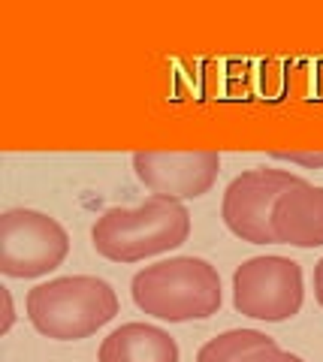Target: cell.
Returning a JSON list of instances; mask_svg holds the SVG:
<instances>
[{"mask_svg": "<svg viewBox=\"0 0 323 362\" xmlns=\"http://www.w3.org/2000/svg\"><path fill=\"white\" fill-rule=\"evenodd\" d=\"M191 233V214L178 199L151 197L142 206H115L97 218L91 239L97 254L115 263H136L178 247Z\"/></svg>", "mask_w": 323, "mask_h": 362, "instance_id": "6da1fadb", "label": "cell"}, {"mask_svg": "<svg viewBox=\"0 0 323 362\" xmlns=\"http://www.w3.org/2000/svg\"><path fill=\"white\" fill-rule=\"evenodd\" d=\"M133 302L158 320H203L221 308L218 269L199 257H172L133 275Z\"/></svg>", "mask_w": 323, "mask_h": 362, "instance_id": "7a4b0ae2", "label": "cell"}, {"mask_svg": "<svg viewBox=\"0 0 323 362\" xmlns=\"http://www.w3.org/2000/svg\"><path fill=\"white\" fill-rule=\"evenodd\" d=\"M118 314V296L103 278L73 275L37 284L28 293V317L54 341H79Z\"/></svg>", "mask_w": 323, "mask_h": 362, "instance_id": "3957f363", "label": "cell"}, {"mask_svg": "<svg viewBox=\"0 0 323 362\" xmlns=\"http://www.w3.org/2000/svg\"><path fill=\"white\" fill-rule=\"evenodd\" d=\"M303 269L287 257H251L233 272V305L254 320H290L303 308Z\"/></svg>", "mask_w": 323, "mask_h": 362, "instance_id": "277c9868", "label": "cell"}, {"mask_svg": "<svg viewBox=\"0 0 323 362\" xmlns=\"http://www.w3.org/2000/svg\"><path fill=\"white\" fill-rule=\"evenodd\" d=\"M70 251L64 226L42 211L9 209L0 218V272L9 278H40L58 269Z\"/></svg>", "mask_w": 323, "mask_h": 362, "instance_id": "5b68a950", "label": "cell"}, {"mask_svg": "<svg viewBox=\"0 0 323 362\" xmlns=\"http://www.w3.org/2000/svg\"><path fill=\"white\" fill-rule=\"evenodd\" d=\"M299 181L303 178L287 169H248V173L236 175L227 185L224 206H221L230 233L254 245H272V209L278 197Z\"/></svg>", "mask_w": 323, "mask_h": 362, "instance_id": "8992f818", "label": "cell"}, {"mask_svg": "<svg viewBox=\"0 0 323 362\" xmlns=\"http://www.w3.org/2000/svg\"><path fill=\"white\" fill-rule=\"evenodd\" d=\"M136 178L154 197L196 199L215 185L221 173L218 151H136Z\"/></svg>", "mask_w": 323, "mask_h": 362, "instance_id": "52a82bcc", "label": "cell"}, {"mask_svg": "<svg viewBox=\"0 0 323 362\" xmlns=\"http://www.w3.org/2000/svg\"><path fill=\"white\" fill-rule=\"evenodd\" d=\"M272 233L278 245H323V187L308 181L287 187L272 209Z\"/></svg>", "mask_w": 323, "mask_h": 362, "instance_id": "ba28073f", "label": "cell"}, {"mask_svg": "<svg viewBox=\"0 0 323 362\" xmlns=\"http://www.w3.org/2000/svg\"><path fill=\"white\" fill-rule=\"evenodd\" d=\"M100 362H178V344L158 326L124 323L103 338Z\"/></svg>", "mask_w": 323, "mask_h": 362, "instance_id": "9c48e42d", "label": "cell"}, {"mask_svg": "<svg viewBox=\"0 0 323 362\" xmlns=\"http://www.w3.org/2000/svg\"><path fill=\"white\" fill-rule=\"evenodd\" d=\"M272 344H275L272 338L257 329H230L199 347L196 362H239L242 356H248L251 350L272 347Z\"/></svg>", "mask_w": 323, "mask_h": 362, "instance_id": "30bf717a", "label": "cell"}, {"mask_svg": "<svg viewBox=\"0 0 323 362\" xmlns=\"http://www.w3.org/2000/svg\"><path fill=\"white\" fill-rule=\"evenodd\" d=\"M272 157L278 160H290V163H299V166H308V169H323V151H299V148H275Z\"/></svg>", "mask_w": 323, "mask_h": 362, "instance_id": "8fae6325", "label": "cell"}, {"mask_svg": "<svg viewBox=\"0 0 323 362\" xmlns=\"http://www.w3.org/2000/svg\"><path fill=\"white\" fill-rule=\"evenodd\" d=\"M239 362H305L303 356H296V354H287V350L281 347H260V350H251L248 356H242Z\"/></svg>", "mask_w": 323, "mask_h": 362, "instance_id": "7c38bea8", "label": "cell"}, {"mask_svg": "<svg viewBox=\"0 0 323 362\" xmlns=\"http://www.w3.org/2000/svg\"><path fill=\"white\" fill-rule=\"evenodd\" d=\"M0 299H4V323H0V332H6L9 326H13V299H9V290L0 287Z\"/></svg>", "mask_w": 323, "mask_h": 362, "instance_id": "4fadbf2b", "label": "cell"}, {"mask_svg": "<svg viewBox=\"0 0 323 362\" xmlns=\"http://www.w3.org/2000/svg\"><path fill=\"white\" fill-rule=\"evenodd\" d=\"M315 293H317V302H320V308H323V259L315 266Z\"/></svg>", "mask_w": 323, "mask_h": 362, "instance_id": "5bb4252c", "label": "cell"}]
</instances>
